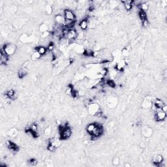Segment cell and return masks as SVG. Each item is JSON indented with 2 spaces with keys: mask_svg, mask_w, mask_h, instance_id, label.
I'll list each match as a JSON object with an SVG mask.
<instances>
[{
  "mask_svg": "<svg viewBox=\"0 0 167 167\" xmlns=\"http://www.w3.org/2000/svg\"><path fill=\"white\" fill-rule=\"evenodd\" d=\"M154 100L155 99L152 96H146L142 103V108L145 110H149L152 108Z\"/></svg>",
  "mask_w": 167,
  "mask_h": 167,
  "instance_id": "cell-1",
  "label": "cell"
},
{
  "mask_svg": "<svg viewBox=\"0 0 167 167\" xmlns=\"http://www.w3.org/2000/svg\"><path fill=\"white\" fill-rule=\"evenodd\" d=\"M2 48H3V50H5L6 54L9 56H11L12 54H14L16 52V45L12 43H7L4 45Z\"/></svg>",
  "mask_w": 167,
  "mask_h": 167,
  "instance_id": "cell-2",
  "label": "cell"
},
{
  "mask_svg": "<svg viewBox=\"0 0 167 167\" xmlns=\"http://www.w3.org/2000/svg\"><path fill=\"white\" fill-rule=\"evenodd\" d=\"M59 133L60 134L61 140H67L71 137L72 131L71 129L69 127H67L66 128L63 129L61 131H59Z\"/></svg>",
  "mask_w": 167,
  "mask_h": 167,
  "instance_id": "cell-3",
  "label": "cell"
},
{
  "mask_svg": "<svg viewBox=\"0 0 167 167\" xmlns=\"http://www.w3.org/2000/svg\"><path fill=\"white\" fill-rule=\"evenodd\" d=\"M118 104V100L116 97L114 96H110L107 98L106 100V105L108 108L110 109H114L116 107Z\"/></svg>",
  "mask_w": 167,
  "mask_h": 167,
  "instance_id": "cell-4",
  "label": "cell"
},
{
  "mask_svg": "<svg viewBox=\"0 0 167 167\" xmlns=\"http://www.w3.org/2000/svg\"><path fill=\"white\" fill-rule=\"evenodd\" d=\"M87 108L89 114H90L91 115H93V116H95L96 114L99 111L101 110L99 105L97 103L91 102L90 104L87 106Z\"/></svg>",
  "mask_w": 167,
  "mask_h": 167,
  "instance_id": "cell-5",
  "label": "cell"
},
{
  "mask_svg": "<svg viewBox=\"0 0 167 167\" xmlns=\"http://www.w3.org/2000/svg\"><path fill=\"white\" fill-rule=\"evenodd\" d=\"M155 119L157 121H163L167 117V112L161 110V109H155Z\"/></svg>",
  "mask_w": 167,
  "mask_h": 167,
  "instance_id": "cell-6",
  "label": "cell"
},
{
  "mask_svg": "<svg viewBox=\"0 0 167 167\" xmlns=\"http://www.w3.org/2000/svg\"><path fill=\"white\" fill-rule=\"evenodd\" d=\"M103 131H103V127L102 126V125L96 123L95 127L94 129V130L93 131L91 136H95V137H97L99 138L100 136H101L102 134Z\"/></svg>",
  "mask_w": 167,
  "mask_h": 167,
  "instance_id": "cell-7",
  "label": "cell"
},
{
  "mask_svg": "<svg viewBox=\"0 0 167 167\" xmlns=\"http://www.w3.org/2000/svg\"><path fill=\"white\" fill-rule=\"evenodd\" d=\"M64 17L65 18V20L75 21L76 20V16L71 9H67L64 11Z\"/></svg>",
  "mask_w": 167,
  "mask_h": 167,
  "instance_id": "cell-8",
  "label": "cell"
},
{
  "mask_svg": "<svg viewBox=\"0 0 167 167\" xmlns=\"http://www.w3.org/2000/svg\"><path fill=\"white\" fill-rule=\"evenodd\" d=\"M142 133L144 136V137H151L153 134V129L148 126L145 125L142 128Z\"/></svg>",
  "mask_w": 167,
  "mask_h": 167,
  "instance_id": "cell-9",
  "label": "cell"
},
{
  "mask_svg": "<svg viewBox=\"0 0 167 167\" xmlns=\"http://www.w3.org/2000/svg\"><path fill=\"white\" fill-rule=\"evenodd\" d=\"M77 31L75 29H72V30H70L68 31L65 37L67 39H68L69 41H75V39H77Z\"/></svg>",
  "mask_w": 167,
  "mask_h": 167,
  "instance_id": "cell-10",
  "label": "cell"
},
{
  "mask_svg": "<svg viewBox=\"0 0 167 167\" xmlns=\"http://www.w3.org/2000/svg\"><path fill=\"white\" fill-rule=\"evenodd\" d=\"M34 39H35L34 36L28 37L26 34H23L20 37V41L22 42H24V43H26V42H33L34 41Z\"/></svg>",
  "mask_w": 167,
  "mask_h": 167,
  "instance_id": "cell-11",
  "label": "cell"
},
{
  "mask_svg": "<svg viewBox=\"0 0 167 167\" xmlns=\"http://www.w3.org/2000/svg\"><path fill=\"white\" fill-rule=\"evenodd\" d=\"M6 146H7V148H8L9 149L12 150L13 152H17V151L19 150L18 146H16L14 142H12L10 141V140H7V141Z\"/></svg>",
  "mask_w": 167,
  "mask_h": 167,
  "instance_id": "cell-12",
  "label": "cell"
},
{
  "mask_svg": "<svg viewBox=\"0 0 167 167\" xmlns=\"http://www.w3.org/2000/svg\"><path fill=\"white\" fill-rule=\"evenodd\" d=\"M164 104L163 101L159 99H155L154 101L153 102V105L155 108V109H161V108L164 106Z\"/></svg>",
  "mask_w": 167,
  "mask_h": 167,
  "instance_id": "cell-13",
  "label": "cell"
},
{
  "mask_svg": "<svg viewBox=\"0 0 167 167\" xmlns=\"http://www.w3.org/2000/svg\"><path fill=\"white\" fill-rule=\"evenodd\" d=\"M153 163L157 166L159 164H160L161 163H163V157L161 155H155L153 156V157L152 159Z\"/></svg>",
  "mask_w": 167,
  "mask_h": 167,
  "instance_id": "cell-14",
  "label": "cell"
},
{
  "mask_svg": "<svg viewBox=\"0 0 167 167\" xmlns=\"http://www.w3.org/2000/svg\"><path fill=\"white\" fill-rule=\"evenodd\" d=\"M55 20L59 25H65V18L64 17V16L61 15H56L55 16Z\"/></svg>",
  "mask_w": 167,
  "mask_h": 167,
  "instance_id": "cell-15",
  "label": "cell"
},
{
  "mask_svg": "<svg viewBox=\"0 0 167 167\" xmlns=\"http://www.w3.org/2000/svg\"><path fill=\"white\" fill-rule=\"evenodd\" d=\"M5 95L7 98L11 99L12 100H15L16 98V93L15 92V90H12V89L8 90L5 93Z\"/></svg>",
  "mask_w": 167,
  "mask_h": 167,
  "instance_id": "cell-16",
  "label": "cell"
},
{
  "mask_svg": "<svg viewBox=\"0 0 167 167\" xmlns=\"http://www.w3.org/2000/svg\"><path fill=\"white\" fill-rule=\"evenodd\" d=\"M79 26L80 27L81 30H86L88 27V21L87 18H84L83 20H82L79 24Z\"/></svg>",
  "mask_w": 167,
  "mask_h": 167,
  "instance_id": "cell-17",
  "label": "cell"
},
{
  "mask_svg": "<svg viewBox=\"0 0 167 167\" xmlns=\"http://www.w3.org/2000/svg\"><path fill=\"white\" fill-rule=\"evenodd\" d=\"M133 1L131 0H129V1H125V3L123 4V5L125 7V9H126V11H130L132 9H133Z\"/></svg>",
  "mask_w": 167,
  "mask_h": 167,
  "instance_id": "cell-18",
  "label": "cell"
},
{
  "mask_svg": "<svg viewBox=\"0 0 167 167\" xmlns=\"http://www.w3.org/2000/svg\"><path fill=\"white\" fill-rule=\"evenodd\" d=\"M74 52L78 54H83L85 52V49L84 48L83 46L81 45H76L74 47Z\"/></svg>",
  "mask_w": 167,
  "mask_h": 167,
  "instance_id": "cell-19",
  "label": "cell"
},
{
  "mask_svg": "<svg viewBox=\"0 0 167 167\" xmlns=\"http://www.w3.org/2000/svg\"><path fill=\"white\" fill-rule=\"evenodd\" d=\"M75 80L77 82L83 80L85 78V74L84 72H77L75 75Z\"/></svg>",
  "mask_w": 167,
  "mask_h": 167,
  "instance_id": "cell-20",
  "label": "cell"
},
{
  "mask_svg": "<svg viewBox=\"0 0 167 167\" xmlns=\"http://www.w3.org/2000/svg\"><path fill=\"white\" fill-rule=\"evenodd\" d=\"M36 51H37L39 52V54L41 55V56H45V54H46L47 52V50L46 48H45V46H38L37 48H36Z\"/></svg>",
  "mask_w": 167,
  "mask_h": 167,
  "instance_id": "cell-21",
  "label": "cell"
},
{
  "mask_svg": "<svg viewBox=\"0 0 167 167\" xmlns=\"http://www.w3.org/2000/svg\"><path fill=\"white\" fill-rule=\"evenodd\" d=\"M27 74V71L26 68H22L19 70L18 72V76L20 78H24Z\"/></svg>",
  "mask_w": 167,
  "mask_h": 167,
  "instance_id": "cell-22",
  "label": "cell"
},
{
  "mask_svg": "<svg viewBox=\"0 0 167 167\" xmlns=\"http://www.w3.org/2000/svg\"><path fill=\"white\" fill-rule=\"evenodd\" d=\"M96 123H90L88 125H87L86 127V131L91 135L93 131L94 130V129L95 127Z\"/></svg>",
  "mask_w": 167,
  "mask_h": 167,
  "instance_id": "cell-23",
  "label": "cell"
},
{
  "mask_svg": "<svg viewBox=\"0 0 167 167\" xmlns=\"http://www.w3.org/2000/svg\"><path fill=\"white\" fill-rule=\"evenodd\" d=\"M8 56L7 54H1V57H0V62H1V64L3 65V64H5L8 61Z\"/></svg>",
  "mask_w": 167,
  "mask_h": 167,
  "instance_id": "cell-24",
  "label": "cell"
},
{
  "mask_svg": "<svg viewBox=\"0 0 167 167\" xmlns=\"http://www.w3.org/2000/svg\"><path fill=\"white\" fill-rule=\"evenodd\" d=\"M45 11H46V13L48 15H50L52 13V11H53V9H52V7L51 5L50 4H46L45 5Z\"/></svg>",
  "mask_w": 167,
  "mask_h": 167,
  "instance_id": "cell-25",
  "label": "cell"
},
{
  "mask_svg": "<svg viewBox=\"0 0 167 167\" xmlns=\"http://www.w3.org/2000/svg\"><path fill=\"white\" fill-rule=\"evenodd\" d=\"M39 30L41 33H43V32H45V31H48V26L45 24H41L40 26H39Z\"/></svg>",
  "mask_w": 167,
  "mask_h": 167,
  "instance_id": "cell-26",
  "label": "cell"
},
{
  "mask_svg": "<svg viewBox=\"0 0 167 167\" xmlns=\"http://www.w3.org/2000/svg\"><path fill=\"white\" fill-rule=\"evenodd\" d=\"M138 16H139V18L142 22L147 19V15H146V12H144L143 11L140 10V11L138 12Z\"/></svg>",
  "mask_w": 167,
  "mask_h": 167,
  "instance_id": "cell-27",
  "label": "cell"
},
{
  "mask_svg": "<svg viewBox=\"0 0 167 167\" xmlns=\"http://www.w3.org/2000/svg\"><path fill=\"white\" fill-rule=\"evenodd\" d=\"M74 90V87L72 86V85L71 84H69L68 85V86L66 87L65 89V93L67 95H71L72 92Z\"/></svg>",
  "mask_w": 167,
  "mask_h": 167,
  "instance_id": "cell-28",
  "label": "cell"
},
{
  "mask_svg": "<svg viewBox=\"0 0 167 167\" xmlns=\"http://www.w3.org/2000/svg\"><path fill=\"white\" fill-rule=\"evenodd\" d=\"M106 84L108 86H109L110 87H112V88H114V87H115V86H116V84L114 82V81L113 80H111V79L107 80L106 82Z\"/></svg>",
  "mask_w": 167,
  "mask_h": 167,
  "instance_id": "cell-29",
  "label": "cell"
},
{
  "mask_svg": "<svg viewBox=\"0 0 167 167\" xmlns=\"http://www.w3.org/2000/svg\"><path fill=\"white\" fill-rule=\"evenodd\" d=\"M9 134L11 137H15L18 134V131L16 129H12L9 131Z\"/></svg>",
  "mask_w": 167,
  "mask_h": 167,
  "instance_id": "cell-30",
  "label": "cell"
},
{
  "mask_svg": "<svg viewBox=\"0 0 167 167\" xmlns=\"http://www.w3.org/2000/svg\"><path fill=\"white\" fill-rule=\"evenodd\" d=\"M41 57V56L39 54V52L37 51H35L31 55V59L33 60H39Z\"/></svg>",
  "mask_w": 167,
  "mask_h": 167,
  "instance_id": "cell-31",
  "label": "cell"
},
{
  "mask_svg": "<svg viewBox=\"0 0 167 167\" xmlns=\"http://www.w3.org/2000/svg\"><path fill=\"white\" fill-rule=\"evenodd\" d=\"M121 56L125 57H127L129 55V50L127 48H123V50L121 51Z\"/></svg>",
  "mask_w": 167,
  "mask_h": 167,
  "instance_id": "cell-32",
  "label": "cell"
},
{
  "mask_svg": "<svg viewBox=\"0 0 167 167\" xmlns=\"http://www.w3.org/2000/svg\"><path fill=\"white\" fill-rule=\"evenodd\" d=\"M119 162H120V159L118 156H114L113 159H112V164L114 166H118L119 165Z\"/></svg>",
  "mask_w": 167,
  "mask_h": 167,
  "instance_id": "cell-33",
  "label": "cell"
},
{
  "mask_svg": "<svg viewBox=\"0 0 167 167\" xmlns=\"http://www.w3.org/2000/svg\"><path fill=\"white\" fill-rule=\"evenodd\" d=\"M108 131H115V129H116V125H115V123L114 122H110L108 123Z\"/></svg>",
  "mask_w": 167,
  "mask_h": 167,
  "instance_id": "cell-34",
  "label": "cell"
},
{
  "mask_svg": "<svg viewBox=\"0 0 167 167\" xmlns=\"http://www.w3.org/2000/svg\"><path fill=\"white\" fill-rule=\"evenodd\" d=\"M51 133H52V128H51L50 126V127H46V128L45 129V131H44V134H45V135L46 136V137H49V136H50Z\"/></svg>",
  "mask_w": 167,
  "mask_h": 167,
  "instance_id": "cell-35",
  "label": "cell"
},
{
  "mask_svg": "<svg viewBox=\"0 0 167 167\" xmlns=\"http://www.w3.org/2000/svg\"><path fill=\"white\" fill-rule=\"evenodd\" d=\"M47 149H48V151H50V152H52L56 151V149H57V148L54 146V144H52L51 143H48V146H47Z\"/></svg>",
  "mask_w": 167,
  "mask_h": 167,
  "instance_id": "cell-36",
  "label": "cell"
},
{
  "mask_svg": "<svg viewBox=\"0 0 167 167\" xmlns=\"http://www.w3.org/2000/svg\"><path fill=\"white\" fill-rule=\"evenodd\" d=\"M139 8H140V10L143 11H144V12H146V11L148 9V5L146 3H142L141 5H140V6H139Z\"/></svg>",
  "mask_w": 167,
  "mask_h": 167,
  "instance_id": "cell-37",
  "label": "cell"
},
{
  "mask_svg": "<svg viewBox=\"0 0 167 167\" xmlns=\"http://www.w3.org/2000/svg\"><path fill=\"white\" fill-rule=\"evenodd\" d=\"M31 131L32 132H38V125L36 123H31Z\"/></svg>",
  "mask_w": 167,
  "mask_h": 167,
  "instance_id": "cell-38",
  "label": "cell"
},
{
  "mask_svg": "<svg viewBox=\"0 0 167 167\" xmlns=\"http://www.w3.org/2000/svg\"><path fill=\"white\" fill-rule=\"evenodd\" d=\"M50 31H45V32H43V33H41V37L42 39H46L50 35Z\"/></svg>",
  "mask_w": 167,
  "mask_h": 167,
  "instance_id": "cell-39",
  "label": "cell"
},
{
  "mask_svg": "<svg viewBox=\"0 0 167 167\" xmlns=\"http://www.w3.org/2000/svg\"><path fill=\"white\" fill-rule=\"evenodd\" d=\"M54 47H55V46H54V43H53V42H50V43L48 45L47 48H48V50L49 51H52L54 50Z\"/></svg>",
  "mask_w": 167,
  "mask_h": 167,
  "instance_id": "cell-40",
  "label": "cell"
},
{
  "mask_svg": "<svg viewBox=\"0 0 167 167\" xmlns=\"http://www.w3.org/2000/svg\"><path fill=\"white\" fill-rule=\"evenodd\" d=\"M29 163L32 166H35L36 164H37V161L36 159H30V161H29Z\"/></svg>",
  "mask_w": 167,
  "mask_h": 167,
  "instance_id": "cell-41",
  "label": "cell"
},
{
  "mask_svg": "<svg viewBox=\"0 0 167 167\" xmlns=\"http://www.w3.org/2000/svg\"><path fill=\"white\" fill-rule=\"evenodd\" d=\"M142 23L143 26H144V27H148L149 24V21H148V19H146V20H144L142 21Z\"/></svg>",
  "mask_w": 167,
  "mask_h": 167,
  "instance_id": "cell-42",
  "label": "cell"
},
{
  "mask_svg": "<svg viewBox=\"0 0 167 167\" xmlns=\"http://www.w3.org/2000/svg\"><path fill=\"white\" fill-rule=\"evenodd\" d=\"M99 54V52H97V51H93L92 54H91V56L94 57H97Z\"/></svg>",
  "mask_w": 167,
  "mask_h": 167,
  "instance_id": "cell-43",
  "label": "cell"
},
{
  "mask_svg": "<svg viewBox=\"0 0 167 167\" xmlns=\"http://www.w3.org/2000/svg\"><path fill=\"white\" fill-rule=\"evenodd\" d=\"M161 110L163 111L164 112H167V106L166 104H164V106L163 107L161 108Z\"/></svg>",
  "mask_w": 167,
  "mask_h": 167,
  "instance_id": "cell-44",
  "label": "cell"
},
{
  "mask_svg": "<svg viewBox=\"0 0 167 167\" xmlns=\"http://www.w3.org/2000/svg\"><path fill=\"white\" fill-rule=\"evenodd\" d=\"M161 4H162V6L164 7H166L167 5V1H162L161 2Z\"/></svg>",
  "mask_w": 167,
  "mask_h": 167,
  "instance_id": "cell-45",
  "label": "cell"
},
{
  "mask_svg": "<svg viewBox=\"0 0 167 167\" xmlns=\"http://www.w3.org/2000/svg\"><path fill=\"white\" fill-rule=\"evenodd\" d=\"M136 125H137V126L138 127H142V122H141L140 121H138L136 123Z\"/></svg>",
  "mask_w": 167,
  "mask_h": 167,
  "instance_id": "cell-46",
  "label": "cell"
},
{
  "mask_svg": "<svg viewBox=\"0 0 167 167\" xmlns=\"http://www.w3.org/2000/svg\"><path fill=\"white\" fill-rule=\"evenodd\" d=\"M140 147H142V148H145V147L146 146V144L144 143V142H142L140 143Z\"/></svg>",
  "mask_w": 167,
  "mask_h": 167,
  "instance_id": "cell-47",
  "label": "cell"
},
{
  "mask_svg": "<svg viewBox=\"0 0 167 167\" xmlns=\"http://www.w3.org/2000/svg\"><path fill=\"white\" fill-rule=\"evenodd\" d=\"M125 167H131V164H130V163H127L125 164Z\"/></svg>",
  "mask_w": 167,
  "mask_h": 167,
  "instance_id": "cell-48",
  "label": "cell"
}]
</instances>
